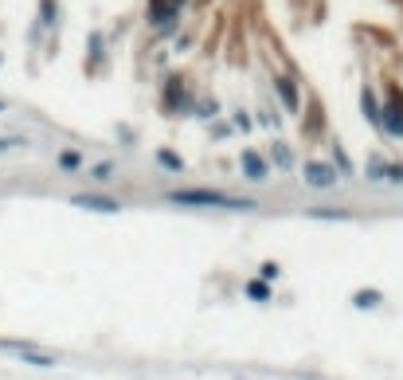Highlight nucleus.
Returning <instances> with one entry per match:
<instances>
[{"label":"nucleus","mask_w":403,"mask_h":380,"mask_svg":"<svg viewBox=\"0 0 403 380\" xmlns=\"http://www.w3.org/2000/svg\"><path fill=\"white\" fill-rule=\"evenodd\" d=\"M168 204H185V208H223V212H255V200L247 196H227L216 188H180V192H168Z\"/></svg>","instance_id":"f257e3e1"},{"label":"nucleus","mask_w":403,"mask_h":380,"mask_svg":"<svg viewBox=\"0 0 403 380\" xmlns=\"http://www.w3.org/2000/svg\"><path fill=\"white\" fill-rule=\"evenodd\" d=\"M185 12H188V0H149L145 4V20H149V28H157V35L177 32Z\"/></svg>","instance_id":"f03ea898"},{"label":"nucleus","mask_w":403,"mask_h":380,"mask_svg":"<svg viewBox=\"0 0 403 380\" xmlns=\"http://www.w3.org/2000/svg\"><path fill=\"white\" fill-rule=\"evenodd\" d=\"M192 106H196V98H192V91H188V83L180 75H168V83H165V110L168 114H192Z\"/></svg>","instance_id":"7ed1b4c3"},{"label":"nucleus","mask_w":403,"mask_h":380,"mask_svg":"<svg viewBox=\"0 0 403 380\" xmlns=\"http://www.w3.org/2000/svg\"><path fill=\"white\" fill-rule=\"evenodd\" d=\"M302 177H305V185L317 188V192H325V188L337 185V169H333V165H325V161H305Z\"/></svg>","instance_id":"20e7f679"},{"label":"nucleus","mask_w":403,"mask_h":380,"mask_svg":"<svg viewBox=\"0 0 403 380\" xmlns=\"http://www.w3.org/2000/svg\"><path fill=\"white\" fill-rule=\"evenodd\" d=\"M71 204H75V208H86V212H102V216L122 212V204L114 200V196H102V192H75V196H71Z\"/></svg>","instance_id":"39448f33"},{"label":"nucleus","mask_w":403,"mask_h":380,"mask_svg":"<svg viewBox=\"0 0 403 380\" xmlns=\"http://www.w3.org/2000/svg\"><path fill=\"white\" fill-rule=\"evenodd\" d=\"M274 94H278V102L286 106V114L302 110V94H298V83L290 75H274Z\"/></svg>","instance_id":"423d86ee"},{"label":"nucleus","mask_w":403,"mask_h":380,"mask_svg":"<svg viewBox=\"0 0 403 380\" xmlns=\"http://www.w3.org/2000/svg\"><path fill=\"white\" fill-rule=\"evenodd\" d=\"M239 169H243V177H247V180H267L270 165H267V157H262V153L247 149L243 157H239Z\"/></svg>","instance_id":"0eeeda50"},{"label":"nucleus","mask_w":403,"mask_h":380,"mask_svg":"<svg viewBox=\"0 0 403 380\" xmlns=\"http://www.w3.org/2000/svg\"><path fill=\"white\" fill-rule=\"evenodd\" d=\"M380 134L395 137V142H403V110L395 106V102H387L384 106V118H380Z\"/></svg>","instance_id":"6e6552de"},{"label":"nucleus","mask_w":403,"mask_h":380,"mask_svg":"<svg viewBox=\"0 0 403 380\" xmlns=\"http://www.w3.org/2000/svg\"><path fill=\"white\" fill-rule=\"evenodd\" d=\"M35 28H40V32H55V28H59V0H40Z\"/></svg>","instance_id":"1a4fd4ad"},{"label":"nucleus","mask_w":403,"mask_h":380,"mask_svg":"<svg viewBox=\"0 0 403 380\" xmlns=\"http://www.w3.org/2000/svg\"><path fill=\"white\" fill-rule=\"evenodd\" d=\"M361 110H364V118H368L372 126L380 129V118H384V106H380V98H376V91H372V86H364V91H361Z\"/></svg>","instance_id":"9d476101"},{"label":"nucleus","mask_w":403,"mask_h":380,"mask_svg":"<svg viewBox=\"0 0 403 380\" xmlns=\"http://www.w3.org/2000/svg\"><path fill=\"white\" fill-rule=\"evenodd\" d=\"M106 63V40L102 32H90L86 35V67H102Z\"/></svg>","instance_id":"9b49d317"},{"label":"nucleus","mask_w":403,"mask_h":380,"mask_svg":"<svg viewBox=\"0 0 403 380\" xmlns=\"http://www.w3.org/2000/svg\"><path fill=\"white\" fill-rule=\"evenodd\" d=\"M270 161H274V169H294V149L286 142H274L270 145Z\"/></svg>","instance_id":"f8f14e48"},{"label":"nucleus","mask_w":403,"mask_h":380,"mask_svg":"<svg viewBox=\"0 0 403 380\" xmlns=\"http://www.w3.org/2000/svg\"><path fill=\"white\" fill-rule=\"evenodd\" d=\"M243 290H247V298H251V302H270V298H274V287H270L267 279H251Z\"/></svg>","instance_id":"ddd939ff"},{"label":"nucleus","mask_w":403,"mask_h":380,"mask_svg":"<svg viewBox=\"0 0 403 380\" xmlns=\"http://www.w3.org/2000/svg\"><path fill=\"white\" fill-rule=\"evenodd\" d=\"M157 165L165 173H185V157L177 149H157Z\"/></svg>","instance_id":"4468645a"},{"label":"nucleus","mask_w":403,"mask_h":380,"mask_svg":"<svg viewBox=\"0 0 403 380\" xmlns=\"http://www.w3.org/2000/svg\"><path fill=\"white\" fill-rule=\"evenodd\" d=\"M353 306L356 310H380V306H384V294H380V290H356Z\"/></svg>","instance_id":"2eb2a0df"},{"label":"nucleus","mask_w":403,"mask_h":380,"mask_svg":"<svg viewBox=\"0 0 403 380\" xmlns=\"http://www.w3.org/2000/svg\"><path fill=\"white\" fill-rule=\"evenodd\" d=\"M55 165H59L63 173H78V169H83V165H86V161H83V153H78V149H63Z\"/></svg>","instance_id":"dca6fc26"},{"label":"nucleus","mask_w":403,"mask_h":380,"mask_svg":"<svg viewBox=\"0 0 403 380\" xmlns=\"http://www.w3.org/2000/svg\"><path fill=\"white\" fill-rule=\"evenodd\" d=\"M216 114H219V102H216V98H196V106H192V118L211 122Z\"/></svg>","instance_id":"f3484780"},{"label":"nucleus","mask_w":403,"mask_h":380,"mask_svg":"<svg viewBox=\"0 0 403 380\" xmlns=\"http://www.w3.org/2000/svg\"><path fill=\"white\" fill-rule=\"evenodd\" d=\"M364 173H368V180H384V173H387V157H384V153H372L368 165H364Z\"/></svg>","instance_id":"a211bd4d"},{"label":"nucleus","mask_w":403,"mask_h":380,"mask_svg":"<svg viewBox=\"0 0 403 380\" xmlns=\"http://www.w3.org/2000/svg\"><path fill=\"white\" fill-rule=\"evenodd\" d=\"M231 129H239V134H251V129H255V118H251L247 110H235V114H231Z\"/></svg>","instance_id":"6ab92c4d"},{"label":"nucleus","mask_w":403,"mask_h":380,"mask_svg":"<svg viewBox=\"0 0 403 380\" xmlns=\"http://www.w3.org/2000/svg\"><path fill=\"white\" fill-rule=\"evenodd\" d=\"M333 157H337V173H344V177H349V173H353V161H349V153H344L341 142H333Z\"/></svg>","instance_id":"aec40b11"},{"label":"nucleus","mask_w":403,"mask_h":380,"mask_svg":"<svg viewBox=\"0 0 403 380\" xmlns=\"http://www.w3.org/2000/svg\"><path fill=\"white\" fill-rule=\"evenodd\" d=\"M114 173H118V165H114V161H98V165L90 169V177H94V180H110Z\"/></svg>","instance_id":"412c9836"},{"label":"nucleus","mask_w":403,"mask_h":380,"mask_svg":"<svg viewBox=\"0 0 403 380\" xmlns=\"http://www.w3.org/2000/svg\"><path fill=\"white\" fill-rule=\"evenodd\" d=\"M310 216H313V220H349V212H341V208H313L310 212Z\"/></svg>","instance_id":"4be33fe9"},{"label":"nucleus","mask_w":403,"mask_h":380,"mask_svg":"<svg viewBox=\"0 0 403 380\" xmlns=\"http://www.w3.org/2000/svg\"><path fill=\"white\" fill-rule=\"evenodd\" d=\"M384 180H392V185H403V161H387Z\"/></svg>","instance_id":"5701e85b"},{"label":"nucleus","mask_w":403,"mask_h":380,"mask_svg":"<svg viewBox=\"0 0 403 380\" xmlns=\"http://www.w3.org/2000/svg\"><path fill=\"white\" fill-rule=\"evenodd\" d=\"M259 279H267V282H274V279H282V267H278V263H262V275H259Z\"/></svg>","instance_id":"b1692460"},{"label":"nucleus","mask_w":403,"mask_h":380,"mask_svg":"<svg viewBox=\"0 0 403 380\" xmlns=\"http://www.w3.org/2000/svg\"><path fill=\"white\" fill-rule=\"evenodd\" d=\"M24 145V137H0V153H8V149H20Z\"/></svg>","instance_id":"393cba45"},{"label":"nucleus","mask_w":403,"mask_h":380,"mask_svg":"<svg viewBox=\"0 0 403 380\" xmlns=\"http://www.w3.org/2000/svg\"><path fill=\"white\" fill-rule=\"evenodd\" d=\"M4 110H8V102H4V98H0V114H4Z\"/></svg>","instance_id":"a878e982"},{"label":"nucleus","mask_w":403,"mask_h":380,"mask_svg":"<svg viewBox=\"0 0 403 380\" xmlns=\"http://www.w3.org/2000/svg\"><path fill=\"white\" fill-rule=\"evenodd\" d=\"M0 63H4V55H0Z\"/></svg>","instance_id":"bb28decb"}]
</instances>
